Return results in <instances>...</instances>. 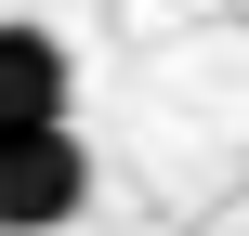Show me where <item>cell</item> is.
<instances>
[{"label":"cell","mask_w":249,"mask_h":236,"mask_svg":"<svg viewBox=\"0 0 249 236\" xmlns=\"http://www.w3.org/2000/svg\"><path fill=\"white\" fill-rule=\"evenodd\" d=\"M79 197H92V145H79L66 118L0 131V236H53V223H79Z\"/></svg>","instance_id":"cell-1"},{"label":"cell","mask_w":249,"mask_h":236,"mask_svg":"<svg viewBox=\"0 0 249 236\" xmlns=\"http://www.w3.org/2000/svg\"><path fill=\"white\" fill-rule=\"evenodd\" d=\"M66 105H79V53L53 26H26V13H0V131H39Z\"/></svg>","instance_id":"cell-2"}]
</instances>
